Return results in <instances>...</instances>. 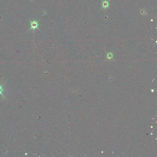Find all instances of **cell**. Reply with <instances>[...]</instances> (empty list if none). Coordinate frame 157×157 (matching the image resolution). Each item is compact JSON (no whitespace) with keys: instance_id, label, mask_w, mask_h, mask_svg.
<instances>
[{"instance_id":"cell-1","label":"cell","mask_w":157,"mask_h":157,"mask_svg":"<svg viewBox=\"0 0 157 157\" xmlns=\"http://www.w3.org/2000/svg\"><path fill=\"white\" fill-rule=\"evenodd\" d=\"M29 20L30 22L31 28L30 29H29V31L31 29H33V30H35L36 28H37V29H38L39 30L38 28L39 25L38 24V22L40 20L38 21H37L36 20H34L32 21H30Z\"/></svg>"},{"instance_id":"cell-2","label":"cell","mask_w":157,"mask_h":157,"mask_svg":"<svg viewBox=\"0 0 157 157\" xmlns=\"http://www.w3.org/2000/svg\"><path fill=\"white\" fill-rule=\"evenodd\" d=\"M5 82H5V83L4 84H3V85H2L1 86L0 85V94H1V95H3V97H4V98H5V97L4 96V95H3V94H2V91H3L5 90L2 89V87H3V85H4L5 84Z\"/></svg>"},{"instance_id":"cell-3","label":"cell","mask_w":157,"mask_h":157,"mask_svg":"<svg viewBox=\"0 0 157 157\" xmlns=\"http://www.w3.org/2000/svg\"><path fill=\"white\" fill-rule=\"evenodd\" d=\"M108 2L105 1L103 2V7L104 8H106L107 7H108Z\"/></svg>"}]
</instances>
